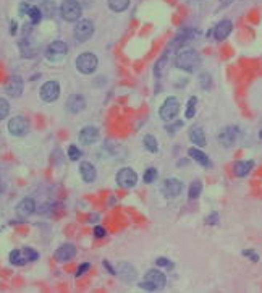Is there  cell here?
I'll list each match as a JSON object with an SVG mask.
<instances>
[{
  "label": "cell",
  "instance_id": "cell-1",
  "mask_svg": "<svg viewBox=\"0 0 262 293\" xmlns=\"http://www.w3.org/2000/svg\"><path fill=\"white\" fill-rule=\"evenodd\" d=\"M201 55L196 50H180L175 57V65L185 72H196V68L201 65Z\"/></svg>",
  "mask_w": 262,
  "mask_h": 293
},
{
  "label": "cell",
  "instance_id": "cell-2",
  "mask_svg": "<svg viewBox=\"0 0 262 293\" xmlns=\"http://www.w3.org/2000/svg\"><path fill=\"white\" fill-rule=\"evenodd\" d=\"M165 284H167V279H165L164 272H160L159 269H150V271L146 272L144 280H143L141 284H139V287H141V289H144V290L154 292V290L164 289Z\"/></svg>",
  "mask_w": 262,
  "mask_h": 293
},
{
  "label": "cell",
  "instance_id": "cell-3",
  "mask_svg": "<svg viewBox=\"0 0 262 293\" xmlns=\"http://www.w3.org/2000/svg\"><path fill=\"white\" fill-rule=\"evenodd\" d=\"M97 65H99L97 57L94 54H89V52H86V54H81L76 58V68H78V72H81L83 75L94 73Z\"/></svg>",
  "mask_w": 262,
  "mask_h": 293
},
{
  "label": "cell",
  "instance_id": "cell-4",
  "mask_svg": "<svg viewBox=\"0 0 262 293\" xmlns=\"http://www.w3.org/2000/svg\"><path fill=\"white\" fill-rule=\"evenodd\" d=\"M180 112V101L177 97H167L165 102L162 104V107L159 110V115L162 120L165 122H173L175 117Z\"/></svg>",
  "mask_w": 262,
  "mask_h": 293
},
{
  "label": "cell",
  "instance_id": "cell-5",
  "mask_svg": "<svg viewBox=\"0 0 262 293\" xmlns=\"http://www.w3.org/2000/svg\"><path fill=\"white\" fill-rule=\"evenodd\" d=\"M36 259H37V253L31 248L15 250L10 253V262L15 266H25L28 261H36Z\"/></svg>",
  "mask_w": 262,
  "mask_h": 293
},
{
  "label": "cell",
  "instance_id": "cell-6",
  "mask_svg": "<svg viewBox=\"0 0 262 293\" xmlns=\"http://www.w3.org/2000/svg\"><path fill=\"white\" fill-rule=\"evenodd\" d=\"M81 11H83V8H81V5H79L78 0H65V2L62 3V7H60V13H62V16L67 21L79 20Z\"/></svg>",
  "mask_w": 262,
  "mask_h": 293
},
{
  "label": "cell",
  "instance_id": "cell-7",
  "mask_svg": "<svg viewBox=\"0 0 262 293\" xmlns=\"http://www.w3.org/2000/svg\"><path fill=\"white\" fill-rule=\"evenodd\" d=\"M136 183H138V175L133 168L123 167L116 173V185L120 188H133V186H136Z\"/></svg>",
  "mask_w": 262,
  "mask_h": 293
},
{
  "label": "cell",
  "instance_id": "cell-8",
  "mask_svg": "<svg viewBox=\"0 0 262 293\" xmlns=\"http://www.w3.org/2000/svg\"><path fill=\"white\" fill-rule=\"evenodd\" d=\"M39 96L44 102H54L60 96V84L57 81H47L44 83L39 91Z\"/></svg>",
  "mask_w": 262,
  "mask_h": 293
},
{
  "label": "cell",
  "instance_id": "cell-9",
  "mask_svg": "<svg viewBox=\"0 0 262 293\" xmlns=\"http://www.w3.org/2000/svg\"><path fill=\"white\" fill-rule=\"evenodd\" d=\"M92 34H94V25L91 20H79V23L75 26V38L78 42H86Z\"/></svg>",
  "mask_w": 262,
  "mask_h": 293
},
{
  "label": "cell",
  "instance_id": "cell-10",
  "mask_svg": "<svg viewBox=\"0 0 262 293\" xmlns=\"http://www.w3.org/2000/svg\"><path fill=\"white\" fill-rule=\"evenodd\" d=\"M67 52H68V47L63 41H54L52 44H49L47 50H45V55H47L50 62H58L67 55Z\"/></svg>",
  "mask_w": 262,
  "mask_h": 293
},
{
  "label": "cell",
  "instance_id": "cell-11",
  "mask_svg": "<svg viewBox=\"0 0 262 293\" xmlns=\"http://www.w3.org/2000/svg\"><path fill=\"white\" fill-rule=\"evenodd\" d=\"M29 130V122L26 120V117H13L10 122H8V131L10 134H13V136H23V134H26Z\"/></svg>",
  "mask_w": 262,
  "mask_h": 293
},
{
  "label": "cell",
  "instance_id": "cell-12",
  "mask_svg": "<svg viewBox=\"0 0 262 293\" xmlns=\"http://www.w3.org/2000/svg\"><path fill=\"white\" fill-rule=\"evenodd\" d=\"M182 190H183V183L178 178H167L164 186H162V191H164V195L168 198L178 196L180 193H182Z\"/></svg>",
  "mask_w": 262,
  "mask_h": 293
},
{
  "label": "cell",
  "instance_id": "cell-13",
  "mask_svg": "<svg viewBox=\"0 0 262 293\" xmlns=\"http://www.w3.org/2000/svg\"><path fill=\"white\" fill-rule=\"evenodd\" d=\"M5 91H7V94L10 97H20L21 92H23V80H21V76H18V75L11 76V78L8 80L7 86H5Z\"/></svg>",
  "mask_w": 262,
  "mask_h": 293
},
{
  "label": "cell",
  "instance_id": "cell-14",
  "mask_svg": "<svg viewBox=\"0 0 262 293\" xmlns=\"http://www.w3.org/2000/svg\"><path fill=\"white\" fill-rule=\"evenodd\" d=\"M34 210H36V204H34V199H31V198L21 199L18 203V206H16V214H18V217H21V219L29 217Z\"/></svg>",
  "mask_w": 262,
  "mask_h": 293
},
{
  "label": "cell",
  "instance_id": "cell-15",
  "mask_svg": "<svg viewBox=\"0 0 262 293\" xmlns=\"http://www.w3.org/2000/svg\"><path fill=\"white\" fill-rule=\"evenodd\" d=\"M236 136H238L236 128L235 126H226L219 133V141H220V144H224L225 148H230V146L235 144Z\"/></svg>",
  "mask_w": 262,
  "mask_h": 293
},
{
  "label": "cell",
  "instance_id": "cell-16",
  "mask_svg": "<svg viewBox=\"0 0 262 293\" xmlns=\"http://www.w3.org/2000/svg\"><path fill=\"white\" fill-rule=\"evenodd\" d=\"M86 107V99L81 96V94H73L68 97L67 101V109L70 110L72 114H79L83 112Z\"/></svg>",
  "mask_w": 262,
  "mask_h": 293
},
{
  "label": "cell",
  "instance_id": "cell-17",
  "mask_svg": "<svg viewBox=\"0 0 262 293\" xmlns=\"http://www.w3.org/2000/svg\"><path fill=\"white\" fill-rule=\"evenodd\" d=\"M99 139V130L96 126H84L79 131V141L83 144H92Z\"/></svg>",
  "mask_w": 262,
  "mask_h": 293
},
{
  "label": "cell",
  "instance_id": "cell-18",
  "mask_svg": "<svg viewBox=\"0 0 262 293\" xmlns=\"http://www.w3.org/2000/svg\"><path fill=\"white\" fill-rule=\"evenodd\" d=\"M193 31L191 29H183V31H180V34L177 38H175L173 41H172V44H170V49L172 50H182V47L183 45L188 42V41L193 38Z\"/></svg>",
  "mask_w": 262,
  "mask_h": 293
},
{
  "label": "cell",
  "instance_id": "cell-19",
  "mask_svg": "<svg viewBox=\"0 0 262 293\" xmlns=\"http://www.w3.org/2000/svg\"><path fill=\"white\" fill-rule=\"evenodd\" d=\"M231 21L230 20H224V21H220L217 26H215L214 29V36L217 41H224L230 36V33H231Z\"/></svg>",
  "mask_w": 262,
  "mask_h": 293
},
{
  "label": "cell",
  "instance_id": "cell-20",
  "mask_svg": "<svg viewBox=\"0 0 262 293\" xmlns=\"http://www.w3.org/2000/svg\"><path fill=\"white\" fill-rule=\"evenodd\" d=\"M79 173L86 183H92L96 180V167L91 162H81L79 164Z\"/></svg>",
  "mask_w": 262,
  "mask_h": 293
},
{
  "label": "cell",
  "instance_id": "cell-21",
  "mask_svg": "<svg viewBox=\"0 0 262 293\" xmlns=\"http://www.w3.org/2000/svg\"><path fill=\"white\" fill-rule=\"evenodd\" d=\"M75 254H76V248H75L73 245H63L55 251V259L60 262H65L72 259V257H75Z\"/></svg>",
  "mask_w": 262,
  "mask_h": 293
},
{
  "label": "cell",
  "instance_id": "cell-22",
  "mask_svg": "<svg viewBox=\"0 0 262 293\" xmlns=\"http://www.w3.org/2000/svg\"><path fill=\"white\" fill-rule=\"evenodd\" d=\"M120 275L121 279L125 280V282H131V280H135L136 279V269L133 267L131 264H128V262H123V264H120L118 266V272H116Z\"/></svg>",
  "mask_w": 262,
  "mask_h": 293
},
{
  "label": "cell",
  "instance_id": "cell-23",
  "mask_svg": "<svg viewBox=\"0 0 262 293\" xmlns=\"http://www.w3.org/2000/svg\"><path fill=\"white\" fill-rule=\"evenodd\" d=\"M253 167H254L253 161H240L233 166V173H235L236 177H246V175L253 170Z\"/></svg>",
  "mask_w": 262,
  "mask_h": 293
},
{
  "label": "cell",
  "instance_id": "cell-24",
  "mask_svg": "<svg viewBox=\"0 0 262 293\" xmlns=\"http://www.w3.org/2000/svg\"><path fill=\"white\" fill-rule=\"evenodd\" d=\"M189 139L196 146H199V148H204V146H206V134H204V130L201 126H193V128H191V130H189Z\"/></svg>",
  "mask_w": 262,
  "mask_h": 293
},
{
  "label": "cell",
  "instance_id": "cell-25",
  "mask_svg": "<svg viewBox=\"0 0 262 293\" xmlns=\"http://www.w3.org/2000/svg\"><path fill=\"white\" fill-rule=\"evenodd\" d=\"M188 154L191 156V159L196 161L197 164H201V166H209V164H211V162H209V157L204 154L201 149H197V148H191L188 151Z\"/></svg>",
  "mask_w": 262,
  "mask_h": 293
},
{
  "label": "cell",
  "instance_id": "cell-26",
  "mask_svg": "<svg viewBox=\"0 0 262 293\" xmlns=\"http://www.w3.org/2000/svg\"><path fill=\"white\" fill-rule=\"evenodd\" d=\"M143 143H144V148L148 149L149 152H157V149H159L157 139L152 136V134H146L144 139H143Z\"/></svg>",
  "mask_w": 262,
  "mask_h": 293
},
{
  "label": "cell",
  "instance_id": "cell-27",
  "mask_svg": "<svg viewBox=\"0 0 262 293\" xmlns=\"http://www.w3.org/2000/svg\"><path fill=\"white\" fill-rule=\"evenodd\" d=\"M130 5V0H109V7L113 11H123Z\"/></svg>",
  "mask_w": 262,
  "mask_h": 293
},
{
  "label": "cell",
  "instance_id": "cell-28",
  "mask_svg": "<svg viewBox=\"0 0 262 293\" xmlns=\"http://www.w3.org/2000/svg\"><path fill=\"white\" fill-rule=\"evenodd\" d=\"M201 191H202V183L199 180H196V181H193L191 183V186H189V199H197L201 196Z\"/></svg>",
  "mask_w": 262,
  "mask_h": 293
},
{
  "label": "cell",
  "instance_id": "cell-29",
  "mask_svg": "<svg viewBox=\"0 0 262 293\" xmlns=\"http://www.w3.org/2000/svg\"><path fill=\"white\" fill-rule=\"evenodd\" d=\"M28 15H29V18H31L33 23H39L40 18H42V10H40L39 7H31L28 11Z\"/></svg>",
  "mask_w": 262,
  "mask_h": 293
},
{
  "label": "cell",
  "instance_id": "cell-30",
  "mask_svg": "<svg viewBox=\"0 0 262 293\" xmlns=\"http://www.w3.org/2000/svg\"><path fill=\"white\" fill-rule=\"evenodd\" d=\"M196 104H197V99L196 97H189L188 109H186V119H193V117H194V114H196Z\"/></svg>",
  "mask_w": 262,
  "mask_h": 293
},
{
  "label": "cell",
  "instance_id": "cell-31",
  "mask_svg": "<svg viewBox=\"0 0 262 293\" xmlns=\"http://www.w3.org/2000/svg\"><path fill=\"white\" fill-rule=\"evenodd\" d=\"M144 181L146 183H152V181L157 178V168H154V167H149L148 170L144 172Z\"/></svg>",
  "mask_w": 262,
  "mask_h": 293
},
{
  "label": "cell",
  "instance_id": "cell-32",
  "mask_svg": "<svg viewBox=\"0 0 262 293\" xmlns=\"http://www.w3.org/2000/svg\"><path fill=\"white\" fill-rule=\"evenodd\" d=\"M8 112H10V105H8V102L5 101V99L0 97V120H3L5 117L8 115Z\"/></svg>",
  "mask_w": 262,
  "mask_h": 293
},
{
  "label": "cell",
  "instance_id": "cell-33",
  "mask_svg": "<svg viewBox=\"0 0 262 293\" xmlns=\"http://www.w3.org/2000/svg\"><path fill=\"white\" fill-rule=\"evenodd\" d=\"M165 63H167V55H164L159 62H157V65H155V75H157V76H162V75H164Z\"/></svg>",
  "mask_w": 262,
  "mask_h": 293
},
{
  "label": "cell",
  "instance_id": "cell-34",
  "mask_svg": "<svg viewBox=\"0 0 262 293\" xmlns=\"http://www.w3.org/2000/svg\"><path fill=\"white\" fill-rule=\"evenodd\" d=\"M68 156H70V159L72 161H78L79 159V156H81V151L78 149V146H70L68 148Z\"/></svg>",
  "mask_w": 262,
  "mask_h": 293
},
{
  "label": "cell",
  "instance_id": "cell-35",
  "mask_svg": "<svg viewBox=\"0 0 262 293\" xmlns=\"http://www.w3.org/2000/svg\"><path fill=\"white\" fill-rule=\"evenodd\" d=\"M199 81H201V86L204 87V89H209V87H211V84H212L211 75H207V73H202L201 78H199Z\"/></svg>",
  "mask_w": 262,
  "mask_h": 293
},
{
  "label": "cell",
  "instance_id": "cell-36",
  "mask_svg": "<svg viewBox=\"0 0 262 293\" xmlns=\"http://www.w3.org/2000/svg\"><path fill=\"white\" fill-rule=\"evenodd\" d=\"M182 125H183L182 122H177V123H175V125H167L165 130H167V133H172V134H173L175 131L178 130V128H182Z\"/></svg>",
  "mask_w": 262,
  "mask_h": 293
},
{
  "label": "cell",
  "instance_id": "cell-37",
  "mask_svg": "<svg viewBox=\"0 0 262 293\" xmlns=\"http://www.w3.org/2000/svg\"><path fill=\"white\" fill-rule=\"evenodd\" d=\"M155 262H157V266H164V267H172L173 266L172 262L167 259V257H159Z\"/></svg>",
  "mask_w": 262,
  "mask_h": 293
},
{
  "label": "cell",
  "instance_id": "cell-38",
  "mask_svg": "<svg viewBox=\"0 0 262 293\" xmlns=\"http://www.w3.org/2000/svg\"><path fill=\"white\" fill-rule=\"evenodd\" d=\"M94 233H96L97 238H102V237L107 235V230H106L104 227H96V228H94Z\"/></svg>",
  "mask_w": 262,
  "mask_h": 293
},
{
  "label": "cell",
  "instance_id": "cell-39",
  "mask_svg": "<svg viewBox=\"0 0 262 293\" xmlns=\"http://www.w3.org/2000/svg\"><path fill=\"white\" fill-rule=\"evenodd\" d=\"M91 266L89 264H87V262H84V264H81L79 267H78V272H76V277H79V275H83L86 271H87V269H89Z\"/></svg>",
  "mask_w": 262,
  "mask_h": 293
},
{
  "label": "cell",
  "instance_id": "cell-40",
  "mask_svg": "<svg viewBox=\"0 0 262 293\" xmlns=\"http://www.w3.org/2000/svg\"><path fill=\"white\" fill-rule=\"evenodd\" d=\"M29 8H31V5H28V3H21V5H20V13H21V15H26L28 11H29Z\"/></svg>",
  "mask_w": 262,
  "mask_h": 293
},
{
  "label": "cell",
  "instance_id": "cell-41",
  "mask_svg": "<svg viewBox=\"0 0 262 293\" xmlns=\"http://www.w3.org/2000/svg\"><path fill=\"white\" fill-rule=\"evenodd\" d=\"M219 214H212L211 217H207V224H217Z\"/></svg>",
  "mask_w": 262,
  "mask_h": 293
},
{
  "label": "cell",
  "instance_id": "cell-42",
  "mask_svg": "<svg viewBox=\"0 0 262 293\" xmlns=\"http://www.w3.org/2000/svg\"><path fill=\"white\" fill-rule=\"evenodd\" d=\"M243 254H244V256H251V257H253V261H258V259H259L258 254H254L253 251H243Z\"/></svg>",
  "mask_w": 262,
  "mask_h": 293
},
{
  "label": "cell",
  "instance_id": "cell-43",
  "mask_svg": "<svg viewBox=\"0 0 262 293\" xmlns=\"http://www.w3.org/2000/svg\"><path fill=\"white\" fill-rule=\"evenodd\" d=\"M11 26H13V28H11V33H15L16 31V23L13 21V23H11Z\"/></svg>",
  "mask_w": 262,
  "mask_h": 293
},
{
  "label": "cell",
  "instance_id": "cell-44",
  "mask_svg": "<svg viewBox=\"0 0 262 293\" xmlns=\"http://www.w3.org/2000/svg\"><path fill=\"white\" fill-rule=\"evenodd\" d=\"M0 190H2V181H0Z\"/></svg>",
  "mask_w": 262,
  "mask_h": 293
}]
</instances>
